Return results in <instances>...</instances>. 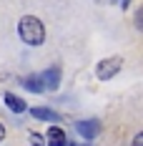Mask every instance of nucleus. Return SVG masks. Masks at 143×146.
<instances>
[{"mask_svg":"<svg viewBox=\"0 0 143 146\" xmlns=\"http://www.w3.org/2000/svg\"><path fill=\"white\" fill-rule=\"evenodd\" d=\"M40 78H43V86H45V91H55L58 86H60V68H48V71H43L40 73Z\"/></svg>","mask_w":143,"mask_h":146,"instance_id":"nucleus-4","label":"nucleus"},{"mask_svg":"<svg viewBox=\"0 0 143 146\" xmlns=\"http://www.w3.org/2000/svg\"><path fill=\"white\" fill-rule=\"evenodd\" d=\"M136 28H138V30H143V8L138 10V15H136Z\"/></svg>","mask_w":143,"mask_h":146,"instance_id":"nucleus-9","label":"nucleus"},{"mask_svg":"<svg viewBox=\"0 0 143 146\" xmlns=\"http://www.w3.org/2000/svg\"><path fill=\"white\" fill-rule=\"evenodd\" d=\"M103 3H115V0H103Z\"/></svg>","mask_w":143,"mask_h":146,"instance_id":"nucleus-14","label":"nucleus"},{"mask_svg":"<svg viewBox=\"0 0 143 146\" xmlns=\"http://www.w3.org/2000/svg\"><path fill=\"white\" fill-rule=\"evenodd\" d=\"M5 103H8V108L15 111V113H25V111H28L25 101H23V98H18L15 93H5Z\"/></svg>","mask_w":143,"mask_h":146,"instance_id":"nucleus-7","label":"nucleus"},{"mask_svg":"<svg viewBox=\"0 0 143 146\" xmlns=\"http://www.w3.org/2000/svg\"><path fill=\"white\" fill-rule=\"evenodd\" d=\"M71 146H90V144H78V141H75V144H71Z\"/></svg>","mask_w":143,"mask_h":146,"instance_id":"nucleus-12","label":"nucleus"},{"mask_svg":"<svg viewBox=\"0 0 143 146\" xmlns=\"http://www.w3.org/2000/svg\"><path fill=\"white\" fill-rule=\"evenodd\" d=\"M121 68H123V58L111 56V58L98 60V66H96V76H98V81H111L113 76H118Z\"/></svg>","mask_w":143,"mask_h":146,"instance_id":"nucleus-2","label":"nucleus"},{"mask_svg":"<svg viewBox=\"0 0 143 146\" xmlns=\"http://www.w3.org/2000/svg\"><path fill=\"white\" fill-rule=\"evenodd\" d=\"M3 139H5V126L0 123V141H3Z\"/></svg>","mask_w":143,"mask_h":146,"instance_id":"nucleus-11","label":"nucleus"},{"mask_svg":"<svg viewBox=\"0 0 143 146\" xmlns=\"http://www.w3.org/2000/svg\"><path fill=\"white\" fill-rule=\"evenodd\" d=\"M23 88L30 91V93H40V91H45L40 76H28V78H23Z\"/></svg>","mask_w":143,"mask_h":146,"instance_id":"nucleus-8","label":"nucleus"},{"mask_svg":"<svg viewBox=\"0 0 143 146\" xmlns=\"http://www.w3.org/2000/svg\"><path fill=\"white\" fill-rule=\"evenodd\" d=\"M130 146H143V133H138V136L133 139V144H130Z\"/></svg>","mask_w":143,"mask_h":146,"instance_id":"nucleus-10","label":"nucleus"},{"mask_svg":"<svg viewBox=\"0 0 143 146\" xmlns=\"http://www.w3.org/2000/svg\"><path fill=\"white\" fill-rule=\"evenodd\" d=\"M128 5H130V0H123V8H128Z\"/></svg>","mask_w":143,"mask_h":146,"instance_id":"nucleus-13","label":"nucleus"},{"mask_svg":"<svg viewBox=\"0 0 143 146\" xmlns=\"http://www.w3.org/2000/svg\"><path fill=\"white\" fill-rule=\"evenodd\" d=\"M30 116L38 118V121H48V123H55V121H60L55 111H50V108H43V106H40V108H38V106H35V108H30Z\"/></svg>","mask_w":143,"mask_h":146,"instance_id":"nucleus-6","label":"nucleus"},{"mask_svg":"<svg viewBox=\"0 0 143 146\" xmlns=\"http://www.w3.org/2000/svg\"><path fill=\"white\" fill-rule=\"evenodd\" d=\"M48 146H68L65 131H63L60 126H50V129H48Z\"/></svg>","mask_w":143,"mask_h":146,"instance_id":"nucleus-5","label":"nucleus"},{"mask_svg":"<svg viewBox=\"0 0 143 146\" xmlns=\"http://www.w3.org/2000/svg\"><path fill=\"white\" fill-rule=\"evenodd\" d=\"M18 35H20L23 43H28V45H43V40H45L43 20L35 18V15H23L20 23H18Z\"/></svg>","mask_w":143,"mask_h":146,"instance_id":"nucleus-1","label":"nucleus"},{"mask_svg":"<svg viewBox=\"0 0 143 146\" xmlns=\"http://www.w3.org/2000/svg\"><path fill=\"white\" fill-rule=\"evenodd\" d=\"M75 129H78V133L86 139V141H90V139H96L100 131V123L98 121H93V118H86V121H78L75 123Z\"/></svg>","mask_w":143,"mask_h":146,"instance_id":"nucleus-3","label":"nucleus"}]
</instances>
